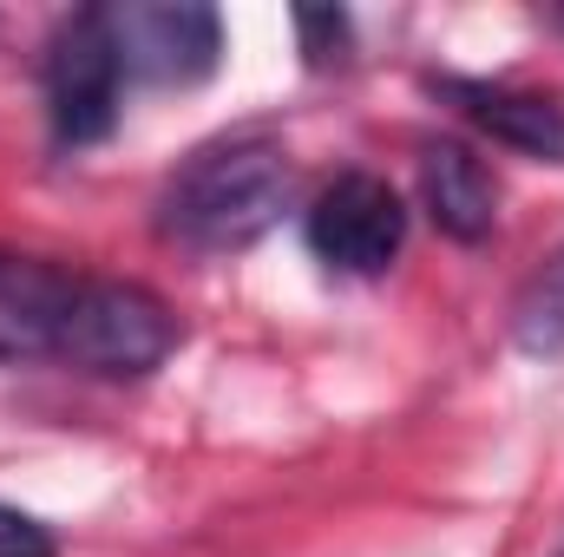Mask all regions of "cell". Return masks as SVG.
<instances>
[{
	"instance_id": "cell-1",
	"label": "cell",
	"mask_w": 564,
	"mask_h": 557,
	"mask_svg": "<svg viewBox=\"0 0 564 557\" xmlns=\"http://www.w3.org/2000/svg\"><path fill=\"white\" fill-rule=\"evenodd\" d=\"M295 204V164L276 139L237 132L191 151L158 190V237L191 256H237L263 243Z\"/></svg>"
},
{
	"instance_id": "cell-2",
	"label": "cell",
	"mask_w": 564,
	"mask_h": 557,
	"mask_svg": "<svg viewBox=\"0 0 564 557\" xmlns=\"http://www.w3.org/2000/svg\"><path fill=\"white\" fill-rule=\"evenodd\" d=\"M177 341H184V328L164 295H151L144 282L86 276L53 361L86 381H144L177 354Z\"/></svg>"
},
{
	"instance_id": "cell-3",
	"label": "cell",
	"mask_w": 564,
	"mask_h": 557,
	"mask_svg": "<svg viewBox=\"0 0 564 557\" xmlns=\"http://www.w3.org/2000/svg\"><path fill=\"white\" fill-rule=\"evenodd\" d=\"M126 59L112 46V26H106V7H79L53 26L46 40V66H40V92H46V125L53 144L66 151H86V144H106L119 125V106H126Z\"/></svg>"
},
{
	"instance_id": "cell-4",
	"label": "cell",
	"mask_w": 564,
	"mask_h": 557,
	"mask_svg": "<svg viewBox=\"0 0 564 557\" xmlns=\"http://www.w3.org/2000/svg\"><path fill=\"white\" fill-rule=\"evenodd\" d=\"M302 237H308L315 263H328L335 276H388L408 250V204L394 197L388 177L341 171L302 210Z\"/></svg>"
},
{
	"instance_id": "cell-5",
	"label": "cell",
	"mask_w": 564,
	"mask_h": 557,
	"mask_svg": "<svg viewBox=\"0 0 564 557\" xmlns=\"http://www.w3.org/2000/svg\"><path fill=\"white\" fill-rule=\"evenodd\" d=\"M106 26H112V46L126 59V79H139V86H197L224 59L217 7L132 0V7H106Z\"/></svg>"
},
{
	"instance_id": "cell-6",
	"label": "cell",
	"mask_w": 564,
	"mask_h": 557,
	"mask_svg": "<svg viewBox=\"0 0 564 557\" xmlns=\"http://www.w3.org/2000/svg\"><path fill=\"white\" fill-rule=\"evenodd\" d=\"M79 270L46 263V256H7L0 250V368L20 361H53L73 295H79Z\"/></svg>"
},
{
	"instance_id": "cell-7",
	"label": "cell",
	"mask_w": 564,
	"mask_h": 557,
	"mask_svg": "<svg viewBox=\"0 0 564 557\" xmlns=\"http://www.w3.org/2000/svg\"><path fill=\"white\" fill-rule=\"evenodd\" d=\"M433 92L492 144L519 151V157H545L564 164V99L552 92H525V86H492V79H433Z\"/></svg>"
},
{
	"instance_id": "cell-8",
	"label": "cell",
	"mask_w": 564,
	"mask_h": 557,
	"mask_svg": "<svg viewBox=\"0 0 564 557\" xmlns=\"http://www.w3.org/2000/svg\"><path fill=\"white\" fill-rule=\"evenodd\" d=\"M421 204L440 237L473 250L499 223V177L466 139H433L421 151Z\"/></svg>"
},
{
	"instance_id": "cell-9",
	"label": "cell",
	"mask_w": 564,
	"mask_h": 557,
	"mask_svg": "<svg viewBox=\"0 0 564 557\" xmlns=\"http://www.w3.org/2000/svg\"><path fill=\"white\" fill-rule=\"evenodd\" d=\"M512 341L525 354H539V361L564 354V243H558V256L519 288V302H512Z\"/></svg>"
},
{
	"instance_id": "cell-10",
	"label": "cell",
	"mask_w": 564,
	"mask_h": 557,
	"mask_svg": "<svg viewBox=\"0 0 564 557\" xmlns=\"http://www.w3.org/2000/svg\"><path fill=\"white\" fill-rule=\"evenodd\" d=\"M295 33H302V59H308L315 73L348 66V13H335V7H302V13H295Z\"/></svg>"
},
{
	"instance_id": "cell-11",
	"label": "cell",
	"mask_w": 564,
	"mask_h": 557,
	"mask_svg": "<svg viewBox=\"0 0 564 557\" xmlns=\"http://www.w3.org/2000/svg\"><path fill=\"white\" fill-rule=\"evenodd\" d=\"M0 557H59V538H53L33 512L0 505Z\"/></svg>"
},
{
	"instance_id": "cell-12",
	"label": "cell",
	"mask_w": 564,
	"mask_h": 557,
	"mask_svg": "<svg viewBox=\"0 0 564 557\" xmlns=\"http://www.w3.org/2000/svg\"><path fill=\"white\" fill-rule=\"evenodd\" d=\"M552 26H564V13H552Z\"/></svg>"
}]
</instances>
